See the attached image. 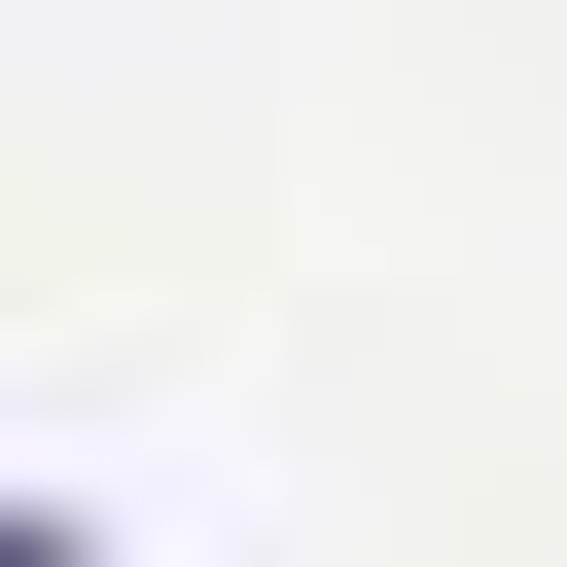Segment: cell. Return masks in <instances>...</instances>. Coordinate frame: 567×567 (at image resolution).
<instances>
[{
  "label": "cell",
  "mask_w": 567,
  "mask_h": 567,
  "mask_svg": "<svg viewBox=\"0 0 567 567\" xmlns=\"http://www.w3.org/2000/svg\"><path fill=\"white\" fill-rule=\"evenodd\" d=\"M0 567H106V532H71V496H0Z\"/></svg>",
  "instance_id": "6da1fadb"
}]
</instances>
